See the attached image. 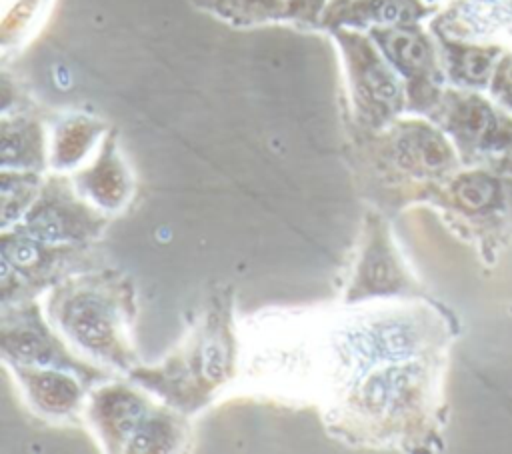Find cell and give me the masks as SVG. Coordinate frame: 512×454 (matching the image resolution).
Returning a JSON list of instances; mask_svg holds the SVG:
<instances>
[{
    "label": "cell",
    "mask_w": 512,
    "mask_h": 454,
    "mask_svg": "<svg viewBox=\"0 0 512 454\" xmlns=\"http://www.w3.org/2000/svg\"><path fill=\"white\" fill-rule=\"evenodd\" d=\"M242 336L236 290L218 286L176 346L158 364H138L126 376L164 404L194 418L240 378Z\"/></svg>",
    "instance_id": "obj_1"
},
{
    "label": "cell",
    "mask_w": 512,
    "mask_h": 454,
    "mask_svg": "<svg viewBox=\"0 0 512 454\" xmlns=\"http://www.w3.org/2000/svg\"><path fill=\"white\" fill-rule=\"evenodd\" d=\"M428 366L420 356L372 368L322 406L326 432L350 448H418L430 390Z\"/></svg>",
    "instance_id": "obj_2"
},
{
    "label": "cell",
    "mask_w": 512,
    "mask_h": 454,
    "mask_svg": "<svg viewBox=\"0 0 512 454\" xmlns=\"http://www.w3.org/2000/svg\"><path fill=\"white\" fill-rule=\"evenodd\" d=\"M428 344V318L406 298L338 302L334 308H324L320 350L324 404L376 366L426 356Z\"/></svg>",
    "instance_id": "obj_3"
},
{
    "label": "cell",
    "mask_w": 512,
    "mask_h": 454,
    "mask_svg": "<svg viewBox=\"0 0 512 454\" xmlns=\"http://www.w3.org/2000/svg\"><path fill=\"white\" fill-rule=\"evenodd\" d=\"M132 278L106 264L76 272L44 294V312L86 360L116 374L140 364L130 332L138 314Z\"/></svg>",
    "instance_id": "obj_4"
},
{
    "label": "cell",
    "mask_w": 512,
    "mask_h": 454,
    "mask_svg": "<svg viewBox=\"0 0 512 454\" xmlns=\"http://www.w3.org/2000/svg\"><path fill=\"white\" fill-rule=\"evenodd\" d=\"M240 378L250 392L324 404L322 310H266L240 324Z\"/></svg>",
    "instance_id": "obj_5"
},
{
    "label": "cell",
    "mask_w": 512,
    "mask_h": 454,
    "mask_svg": "<svg viewBox=\"0 0 512 454\" xmlns=\"http://www.w3.org/2000/svg\"><path fill=\"white\" fill-rule=\"evenodd\" d=\"M346 160L362 196L376 208H400L410 188L444 176L454 154L440 130L396 118L382 128L348 126Z\"/></svg>",
    "instance_id": "obj_6"
},
{
    "label": "cell",
    "mask_w": 512,
    "mask_h": 454,
    "mask_svg": "<svg viewBox=\"0 0 512 454\" xmlns=\"http://www.w3.org/2000/svg\"><path fill=\"white\" fill-rule=\"evenodd\" d=\"M84 422L108 454H170L190 446L192 418L124 374L88 390Z\"/></svg>",
    "instance_id": "obj_7"
},
{
    "label": "cell",
    "mask_w": 512,
    "mask_h": 454,
    "mask_svg": "<svg viewBox=\"0 0 512 454\" xmlns=\"http://www.w3.org/2000/svg\"><path fill=\"white\" fill-rule=\"evenodd\" d=\"M96 242H48L18 226L0 234V304L40 300L60 280L104 264Z\"/></svg>",
    "instance_id": "obj_8"
},
{
    "label": "cell",
    "mask_w": 512,
    "mask_h": 454,
    "mask_svg": "<svg viewBox=\"0 0 512 454\" xmlns=\"http://www.w3.org/2000/svg\"><path fill=\"white\" fill-rule=\"evenodd\" d=\"M346 74L350 100V124L382 128L396 120L408 106L406 86L378 44L364 30L332 28Z\"/></svg>",
    "instance_id": "obj_9"
},
{
    "label": "cell",
    "mask_w": 512,
    "mask_h": 454,
    "mask_svg": "<svg viewBox=\"0 0 512 454\" xmlns=\"http://www.w3.org/2000/svg\"><path fill=\"white\" fill-rule=\"evenodd\" d=\"M0 356L2 362L68 370L88 388L116 376V372L80 356L52 326L40 300L2 306Z\"/></svg>",
    "instance_id": "obj_10"
},
{
    "label": "cell",
    "mask_w": 512,
    "mask_h": 454,
    "mask_svg": "<svg viewBox=\"0 0 512 454\" xmlns=\"http://www.w3.org/2000/svg\"><path fill=\"white\" fill-rule=\"evenodd\" d=\"M414 292L416 282L404 266L386 216L380 208L368 206L362 216L356 254L340 302L356 304L366 300L408 298Z\"/></svg>",
    "instance_id": "obj_11"
},
{
    "label": "cell",
    "mask_w": 512,
    "mask_h": 454,
    "mask_svg": "<svg viewBox=\"0 0 512 454\" xmlns=\"http://www.w3.org/2000/svg\"><path fill=\"white\" fill-rule=\"evenodd\" d=\"M112 216L90 204L72 184L70 174L48 172L38 198L16 226L48 242H96Z\"/></svg>",
    "instance_id": "obj_12"
},
{
    "label": "cell",
    "mask_w": 512,
    "mask_h": 454,
    "mask_svg": "<svg viewBox=\"0 0 512 454\" xmlns=\"http://www.w3.org/2000/svg\"><path fill=\"white\" fill-rule=\"evenodd\" d=\"M406 86L408 110L422 112L438 100V66L430 38L418 22L366 30Z\"/></svg>",
    "instance_id": "obj_13"
},
{
    "label": "cell",
    "mask_w": 512,
    "mask_h": 454,
    "mask_svg": "<svg viewBox=\"0 0 512 454\" xmlns=\"http://www.w3.org/2000/svg\"><path fill=\"white\" fill-rule=\"evenodd\" d=\"M6 370L16 380L28 408L58 424H78L84 420L88 386L72 372L60 368L26 366L4 362Z\"/></svg>",
    "instance_id": "obj_14"
},
{
    "label": "cell",
    "mask_w": 512,
    "mask_h": 454,
    "mask_svg": "<svg viewBox=\"0 0 512 454\" xmlns=\"http://www.w3.org/2000/svg\"><path fill=\"white\" fill-rule=\"evenodd\" d=\"M74 188L98 210L116 216L134 196V176L120 150L118 130L110 128L94 156L70 172Z\"/></svg>",
    "instance_id": "obj_15"
},
{
    "label": "cell",
    "mask_w": 512,
    "mask_h": 454,
    "mask_svg": "<svg viewBox=\"0 0 512 454\" xmlns=\"http://www.w3.org/2000/svg\"><path fill=\"white\" fill-rule=\"evenodd\" d=\"M48 136L36 104L2 112L0 166L8 170L48 172Z\"/></svg>",
    "instance_id": "obj_16"
},
{
    "label": "cell",
    "mask_w": 512,
    "mask_h": 454,
    "mask_svg": "<svg viewBox=\"0 0 512 454\" xmlns=\"http://www.w3.org/2000/svg\"><path fill=\"white\" fill-rule=\"evenodd\" d=\"M108 130L110 126L94 114L80 110L60 114L48 130V172L70 174L84 166Z\"/></svg>",
    "instance_id": "obj_17"
},
{
    "label": "cell",
    "mask_w": 512,
    "mask_h": 454,
    "mask_svg": "<svg viewBox=\"0 0 512 454\" xmlns=\"http://www.w3.org/2000/svg\"><path fill=\"white\" fill-rule=\"evenodd\" d=\"M428 8L420 0H328L320 18L322 30L396 26L418 22Z\"/></svg>",
    "instance_id": "obj_18"
},
{
    "label": "cell",
    "mask_w": 512,
    "mask_h": 454,
    "mask_svg": "<svg viewBox=\"0 0 512 454\" xmlns=\"http://www.w3.org/2000/svg\"><path fill=\"white\" fill-rule=\"evenodd\" d=\"M54 0H4L0 20L2 58L22 50L40 30Z\"/></svg>",
    "instance_id": "obj_19"
},
{
    "label": "cell",
    "mask_w": 512,
    "mask_h": 454,
    "mask_svg": "<svg viewBox=\"0 0 512 454\" xmlns=\"http://www.w3.org/2000/svg\"><path fill=\"white\" fill-rule=\"evenodd\" d=\"M196 8L236 28L290 22L286 0H190Z\"/></svg>",
    "instance_id": "obj_20"
},
{
    "label": "cell",
    "mask_w": 512,
    "mask_h": 454,
    "mask_svg": "<svg viewBox=\"0 0 512 454\" xmlns=\"http://www.w3.org/2000/svg\"><path fill=\"white\" fill-rule=\"evenodd\" d=\"M48 172L8 170L0 172V228L8 230L22 222L40 194Z\"/></svg>",
    "instance_id": "obj_21"
},
{
    "label": "cell",
    "mask_w": 512,
    "mask_h": 454,
    "mask_svg": "<svg viewBox=\"0 0 512 454\" xmlns=\"http://www.w3.org/2000/svg\"><path fill=\"white\" fill-rule=\"evenodd\" d=\"M452 200L466 212H480L494 202L496 184L484 174H464L450 184Z\"/></svg>",
    "instance_id": "obj_22"
},
{
    "label": "cell",
    "mask_w": 512,
    "mask_h": 454,
    "mask_svg": "<svg viewBox=\"0 0 512 454\" xmlns=\"http://www.w3.org/2000/svg\"><path fill=\"white\" fill-rule=\"evenodd\" d=\"M446 52H448L450 70L456 78L466 82H476V84L486 80L492 64L490 52L476 50V48H456L448 44H446Z\"/></svg>",
    "instance_id": "obj_23"
},
{
    "label": "cell",
    "mask_w": 512,
    "mask_h": 454,
    "mask_svg": "<svg viewBox=\"0 0 512 454\" xmlns=\"http://www.w3.org/2000/svg\"><path fill=\"white\" fill-rule=\"evenodd\" d=\"M502 86L506 92L512 94V64H508V68L504 70V80H502Z\"/></svg>",
    "instance_id": "obj_24"
}]
</instances>
